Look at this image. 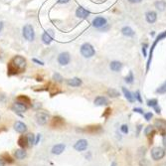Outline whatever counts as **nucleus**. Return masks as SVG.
<instances>
[{
  "instance_id": "nucleus-45",
  "label": "nucleus",
  "mask_w": 166,
  "mask_h": 166,
  "mask_svg": "<svg viewBox=\"0 0 166 166\" xmlns=\"http://www.w3.org/2000/svg\"><path fill=\"white\" fill-rule=\"evenodd\" d=\"M110 112H111V110H110V108H107V110L106 111V112H105V113H103V116L107 117V115H108V113H110Z\"/></svg>"
},
{
  "instance_id": "nucleus-41",
  "label": "nucleus",
  "mask_w": 166,
  "mask_h": 166,
  "mask_svg": "<svg viewBox=\"0 0 166 166\" xmlns=\"http://www.w3.org/2000/svg\"><path fill=\"white\" fill-rule=\"evenodd\" d=\"M135 94H136L135 97H136V98H137V101H138L139 103H142V99H141V97H140V93H139L138 91H137Z\"/></svg>"
},
{
  "instance_id": "nucleus-13",
  "label": "nucleus",
  "mask_w": 166,
  "mask_h": 166,
  "mask_svg": "<svg viewBox=\"0 0 166 166\" xmlns=\"http://www.w3.org/2000/svg\"><path fill=\"white\" fill-rule=\"evenodd\" d=\"M107 25V19L103 16H97L93 20V26L97 29H102Z\"/></svg>"
},
{
  "instance_id": "nucleus-22",
  "label": "nucleus",
  "mask_w": 166,
  "mask_h": 166,
  "mask_svg": "<svg viewBox=\"0 0 166 166\" xmlns=\"http://www.w3.org/2000/svg\"><path fill=\"white\" fill-rule=\"evenodd\" d=\"M16 102L22 103H25V105H27V106H31V105H32L31 98H30L29 97H28V96H25V94H20V96H18Z\"/></svg>"
},
{
  "instance_id": "nucleus-11",
  "label": "nucleus",
  "mask_w": 166,
  "mask_h": 166,
  "mask_svg": "<svg viewBox=\"0 0 166 166\" xmlns=\"http://www.w3.org/2000/svg\"><path fill=\"white\" fill-rule=\"evenodd\" d=\"M11 110L14 112H17V113H23V112H26L28 110H29V106L25 105V103H19V102H15L11 106Z\"/></svg>"
},
{
  "instance_id": "nucleus-39",
  "label": "nucleus",
  "mask_w": 166,
  "mask_h": 166,
  "mask_svg": "<svg viewBox=\"0 0 166 166\" xmlns=\"http://www.w3.org/2000/svg\"><path fill=\"white\" fill-rule=\"evenodd\" d=\"M41 139V134L40 133H38L35 135V145H37L38 143H39V141Z\"/></svg>"
},
{
  "instance_id": "nucleus-32",
  "label": "nucleus",
  "mask_w": 166,
  "mask_h": 166,
  "mask_svg": "<svg viewBox=\"0 0 166 166\" xmlns=\"http://www.w3.org/2000/svg\"><path fill=\"white\" fill-rule=\"evenodd\" d=\"M156 93L157 94H165L166 93V81L157 90H156Z\"/></svg>"
},
{
  "instance_id": "nucleus-21",
  "label": "nucleus",
  "mask_w": 166,
  "mask_h": 166,
  "mask_svg": "<svg viewBox=\"0 0 166 166\" xmlns=\"http://www.w3.org/2000/svg\"><path fill=\"white\" fill-rule=\"evenodd\" d=\"M0 158H1L5 164H13L15 162V158L12 155H10L8 152H3L0 154Z\"/></svg>"
},
{
  "instance_id": "nucleus-14",
  "label": "nucleus",
  "mask_w": 166,
  "mask_h": 166,
  "mask_svg": "<svg viewBox=\"0 0 166 166\" xmlns=\"http://www.w3.org/2000/svg\"><path fill=\"white\" fill-rule=\"evenodd\" d=\"M17 144L20 148H23V149H27L28 147H30L29 146V142H28V137H27V134H22L18 137V140H17Z\"/></svg>"
},
{
  "instance_id": "nucleus-19",
  "label": "nucleus",
  "mask_w": 166,
  "mask_h": 166,
  "mask_svg": "<svg viewBox=\"0 0 166 166\" xmlns=\"http://www.w3.org/2000/svg\"><path fill=\"white\" fill-rule=\"evenodd\" d=\"M66 84L68 85L69 87H72V88H77L82 86V80L79 79V78H72V79H68L66 81Z\"/></svg>"
},
{
  "instance_id": "nucleus-18",
  "label": "nucleus",
  "mask_w": 166,
  "mask_h": 166,
  "mask_svg": "<svg viewBox=\"0 0 166 166\" xmlns=\"http://www.w3.org/2000/svg\"><path fill=\"white\" fill-rule=\"evenodd\" d=\"M89 15H90V11H88L84 7H79L76 10V16L80 19H86L89 17Z\"/></svg>"
},
{
  "instance_id": "nucleus-34",
  "label": "nucleus",
  "mask_w": 166,
  "mask_h": 166,
  "mask_svg": "<svg viewBox=\"0 0 166 166\" xmlns=\"http://www.w3.org/2000/svg\"><path fill=\"white\" fill-rule=\"evenodd\" d=\"M125 82H126L127 84H132V83H133V74H132L131 72H130L129 75L125 78Z\"/></svg>"
},
{
  "instance_id": "nucleus-8",
  "label": "nucleus",
  "mask_w": 166,
  "mask_h": 166,
  "mask_svg": "<svg viewBox=\"0 0 166 166\" xmlns=\"http://www.w3.org/2000/svg\"><path fill=\"white\" fill-rule=\"evenodd\" d=\"M54 38H55L54 31L52 29H48V30L44 31V33L42 34L41 39H42V42H43L45 45H50L52 42H53Z\"/></svg>"
},
{
  "instance_id": "nucleus-4",
  "label": "nucleus",
  "mask_w": 166,
  "mask_h": 166,
  "mask_svg": "<svg viewBox=\"0 0 166 166\" xmlns=\"http://www.w3.org/2000/svg\"><path fill=\"white\" fill-rule=\"evenodd\" d=\"M80 51L82 56H84L85 58H92L96 54V50H94V48L90 43H84L81 46Z\"/></svg>"
},
{
  "instance_id": "nucleus-15",
  "label": "nucleus",
  "mask_w": 166,
  "mask_h": 166,
  "mask_svg": "<svg viewBox=\"0 0 166 166\" xmlns=\"http://www.w3.org/2000/svg\"><path fill=\"white\" fill-rule=\"evenodd\" d=\"M14 158L17 159V160H24L27 157V151L26 149H23V148H17L14 150Z\"/></svg>"
},
{
  "instance_id": "nucleus-10",
  "label": "nucleus",
  "mask_w": 166,
  "mask_h": 166,
  "mask_svg": "<svg viewBox=\"0 0 166 166\" xmlns=\"http://www.w3.org/2000/svg\"><path fill=\"white\" fill-rule=\"evenodd\" d=\"M13 129L16 132H18V133H20V134H25L26 132L28 131L27 124L23 122V121H21V120H16L15 122H14Z\"/></svg>"
},
{
  "instance_id": "nucleus-6",
  "label": "nucleus",
  "mask_w": 166,
  "mask_h": 166,
  "mask_svg": "<svg viewBox=\"0 0 166 166\" xmlns=\"http://www.w3.org/2000/svg\"><path fill=\"white\" fill-rule=\"evenodd\" d=\"M50 126L52 129H62V127H64L65 126L64 117H62L60 116H54L53 117H51Z\"/></svg>"
},
{
  "instance_id": "nucleus-20",
  "label": "nucleus",
  "mask_w": 166,
  "mask_h": 166,
  "mask_svg": "<svg viewBox=\"0 0 166 166\" xmlns=\"http://www.w3.org/2000/svg\"><path fill=\"white\" fill-rule=\"evenodd\" d=\"M94 106H97V107H102V106L108 105V103H110V102H108V99L106 97L98 96V97H97L96 98H94Z\"/></svg>"
},
{
  "instance_id": "nucleus-17",
  "label": "nucleus",
  "mask_w": 166,
  "mask_h": 166,
  "mask_svg": "<svg viewBox=\"0 0 166 166\" xmlns=\"http://www.w3.org/2000/svg\"><path fill=\"white\" fill-rule=\"evenodd\" d=\"M166 37V31L164 32V33H162V34H160L157 38H156V40H155V42L153 43V45H152V47L150 48V56H149V59H148V63H147V68H146V70H148L149 69V66H150V62H151V58H152V54H153V50H154V48H155V46H156V44H157V42L158 41H160L161 39H163V38H165Z\"/></svg>"
},
{
  "instance_id": "nucleus-31",
  "label": "nucleus",
  "mask_w": 166,
  "mask_h": 166,
  "mask_svg": "<svg viewBox=\"0 0 166 166\" xmlns=\"http://www.w3.org/2000/svg\"><path fill=\"white\" fill-rule=\"evenodd\" d=\"M155 7L158 9V10L160 11H163L164 10V8L166 7V3L164 1H158V2H156L155 3Z\"/></svg>"
},
{
  "instance_id": "nucleus-5",
  "label": "nucleus",
  "mask_w": 166,
  "mask_h": 166,
  "mask_svg": "<svg viewBox=\"0 0 166 166\" xmlns=\"http://www.w3.org/2000/svg\"><path fill=\"white\" fill-rule=\"evenodd\" d=\"M77 131L86 132V133H90V134H99L103 132V129L99 124H93V125H88L82 129H77Z\"/></svg>"
},
{
  "instance_id": "nucleus-2",
  "label": "nucleus",
  "mask_w": 166,
  "mask_h": 166,
  "mask_svg": "<svg viewBox=\"0 0 166 166\" xmlns=\"http://www.w3.org/2000/svg\"><path fill=\"white\" fill-rule=\"evenodd\" d=\"M22 35L24 37V39H26L29 42H33L35 40V30L34 27L31 24H26L23 26L22 28Z\"/></svg>"
},
{
  "instance_id": "nucleus-33",
  "label": "nucleus",
  "mask_w": 166,
  "mask_h": 166,
  "mask_svg": "<svg viewBox=\"0 0 166 166\" xmlns=\"http://www.w3.org/2000/svg\"><path fill=\"white\" fill-rule=\"evenodd\" d=\"M158 105V101L156 98H152V99H149V101H147V106L148 107H157Z\"/></svg>"
},
{
  "instance_id": "nucleus-7",
  "label": "nucleus",
  "mask_w": 166,
  "mask_h": 166,
  "mask_svg": "<svg viewBox=\"0 0 166 166\" xmlns=\"http://www.w3.org/2000/svg\"><path fill=\"white\" fill-rule=\"evenodd\" d=\"M165 156V149L160 147V146H155L152 149H151V157L153 160L157 161L162 159Z\"/></svg>"
},
{
  "instance_id": "nucleus-25",
  "label": "nucleus",
  "mask_w": 166,
  "mask_h": 166,
  "mask_svg": "<svg viewBox=\"0 0 166 166\" xmlns=\"http://www.w3.org/2000/svg\"><path fill=\"white\" fill-rule=\"evenodd\" d=\"M156 19H157V15H156V13L154 11H149L146 13V20L149 23H154L156 21Z\"/></svg>"
},
{
  "instance_id": "nucleus-27",
  "label": "nucleus",
  "mask_w": 166,
  "mask_h": 166,
  "mask_svg": "<svg viewBox=\"0 0 166 166\" xmlns=\"http://www.w3.org/2000/svg\"><path fill=\"white\" fill-rule=\"evenodd\" d=\"M52 80L56 83H63L64 82V78L62 77V75L59 73H54L53 77H52Z\"/></svg>"
},
{
  "instance_id": "nucleus-28",
  "label": "nucleus",
  "mask_w": 166,
  "mask_h": 166,
  "mask_svg": "<svg viewBox=\"0 0 166 166\" xmlns=\"http://www.w3.org/2000/svg\"><path fill=\"white\" fill-rule=\"evenodd\" d=\"M107 94L111 98H117V97H120V93H118L116 90H115V89L107 90Z\"/></svg>"
},
{
  "instance_id": "nucleus-48",
  "label": "nucleus",
  "mask_w": 166,
  "mask_h": 166,
  "mask_svg": "<svg viewBox=\"0 0 166 166\" xmlns=\"http://www.w3.org/2000/svg\"><path fill=\"white\" fill-rule=\"evenodd\" d=\"M154 110H155V111L157 112V113H160V112H161V111H161V110H160V107H154Z\"/></svg>"
},
{
  "instance_id": "nucleus-9",
  "label": "nucleus",
  "mask_w": 166,
  "mask_h": 166,
  "mask_svg": "<svg viewBox=\"0 0 166 166\" xmlns=\"http://www.w3.org/2000/svg\"><path fill=\"white\" fill-rule=\"evenodd\" d=\"M57 61L61 66H67L70 64L71 62V55L69 52H62L58 55V58H57Z\"/></svg>"
},
{
  "instance_id": "nucleus-23",
  "label": "nucleus",
  "mask_w": 166,
  "mask_h": 166,
  "mask_svg": "<svg viewBox=\"0 0 166 166\" xmlns=\"http://www.w3.org/2000/svg\"><path fill=\"white\" fill-rule=\"evenodd\" d=\"M110 67H111V70L113 71V72H118V71H120V69L122 67V64L120 63V62L113 61L111 63Z\"/></svg>"
},
{
  "instance_id": "nucleus-26",
  "label": "nucleus",
  "mask_w": 166,
  "mask_h": 166,
  "mask_svg": "<svg viewBox=\"0 0 166 166\" xmlns=\"http://www.w3.org/2000/svg\"><path fill=\"white\" fill-rule=\"evenodd\" d=\"M121 33L124 36H127V37H132V36L134 35V31L132 30L130 27H129V26L123 27L122 29H121Z\"/></svg>"
},
{
  "instance_id": "nucleus-43",
  "label": "nucleus",
  "mask_w": 166,
  "mask_h": 166,
  "mask_svg": "<svg viewBox=\"0 0 166 166\" xmlns=\"http://www.w3.org/2000/svg\"><path fill=\"white\" fill-rule=\"evenodd\" d=\"M70 1V0H57V3H59V4H66V3H68Z\"/></svg>"
},
{
  "instance_id": "nucleus-49",
  "label": "nucleus",
  "mask_w": 166,
  "mask_h": 166,
  "mask_svg": "<svg viewBox=\"0 0 166 166\" xmlns=\"http://www.w3.org/2000/svg\"><path fill=\"white\" fill-rule=\"evenodd\" d=\"M6 164L5 163H4V161L1 159V158H0V166H5Z\"/></svg>"
},
{
  "instance_id": "nucleus-12",
  "label": "nucleus",
  "mask_w": 166,
  "mask_h": 166,
  "mask_svg": "<svg viewBox=\"0 0 166 166\" xmlns=\"http://www.w3.org/2000/svg\"><path fill=\"white\" fill-rule=\"evenodd\" d=\"M88 146H89L88 140L85 138H82V139H79L74 144V149L76 151H78V152H83V151H86L88 149Z\"/></svg>"
},
{
  "instance_id": "nucleus-30",
  "label": "nucleus",
  "mask_w": 166,
  "mask_h": 166,
  "mask_svg": "<svg viewBox=\"0 0 166 166\" xmlns=\"http://www.w3.org/2000/svg\"><path fill=\"white\" fill-rule=\"evenodd\" d=\"M27 137H28V142H29V146L35 145V134L33 133H28L27 134Z\"/></svg>"
},
{
  "instance_id": "nucleus-37",
  "label": "nucleus",
  "mask_w": 166,
  "mask_h": 166,
  "mask_svg": "<svg viewBox=\"0 0 166 166\" xmlns=\"http://www.w3.org/2000/svg\"><path fill=\"white\" fill-rule=\"evenodd\" d=\"M152 116H153L152 112H146V113H144V117H145V120H147V121H149L151 118H152Z\"/></svg>"
},
{
  "instance_id": "nucleus-47",
  "label": "nucleus",
  "mask_w": 166,
  "mask_h": 166,
  "mask_svg": "<svg viewBox=\"0 0 166 166\" xmlns=\"http://www.w3.org/2000/svg\"><path fill=\"white\" fill-rule=\"evenodd\" d=\"M129 1L130 3H139V2H141V0H129Z\"/></svg>"
},
{
  "instance_id": "nucleus-44",
  "label": "nucleus",
  "mask_w": 166,
  "mask_h": 166,
  "mask_svg": "<svg viewBox=\"0 0 166 166\" xmlns=\"http://www.w3.org/2000/svg\"><path fill=\"white\" fill-rule=\"evenodd\" d=\"M162 143H163V146L166 148V133L163 134V137H162Z\"/></svg>"
},
{
  "instance_id": "nucleus-50",
  "label": "nucleus",
  "mask_w": 166,
  "mask_h": 166,
  "mask_svg": "<svg viewBox=\"0 0 166 166\" xmlns=\"http://www.w3.org/2000/svg\"><path fill=\"white\" fill-rule=\"evenodd\" d=\"M2 29H3V22L0 21V32L2 31Z\"/></svg>"
},
{
  "instance_id": "nucleus-36",
  "label": "nucleus",
  "mask_w": 166,
  "mask_h": 166,
  "mask_svg": "<svg viewBox=\"0 0 166 166\" xmlns=\"http://www.w3.org/2000/svg\"><path fill=\"white\" fill-rule=\"evenodd\" d=\"M120 130H121V132H123V133H129V126H127L126 124H122L121 126H120Z\"/></svg>"
},
{
  "instance_id": "nucleus-51",
  "label": "nucleus",
  "mask_w": 166,
  "mask_h": 166,
  "mask_svg": "<svg viewBox=\"0 0 166 166\" xmlns=\"http://www.w3.org/2000/svg\"><path fill=\"white\" fill-rule=\"evenodd\" d=\"M111 166H117V164H116V162H115V161H113V162L111 164Z\"/></svg>"
},
{
  "instance_id": "nucleus-3",
  "label": "nucleus",
  "mask_w": 166,
  "mask_h": 166,
  "mask_svg": "<svg viewBox=\"0 0 166 166\" xmlns=\"http://www.w3.org/2000/svg\"><path fill=\"white\" fill-rule=\"evenodd\" d=\"M51 120L50 115L45 111H38L35 115V120L39 125H46Z\"/></svg>"
},
{
  "instance_id": "nucleus-29",
  "label": "nucleus",
  "mask_w": 166,
  "mask_h": 166,
  "mask_svg": "<svg viewBox=\"0 0 166 166\" xmlns=\"http://www.w3.org/2000/svg\"><path fill=\"white\" fill-rule=\"evenodd\" d=\"M155 125L158 127V129H166V121L163 120H156L155 121Z\"/></svg>"
},
{
  "instance_id": "nucleus-35",
  "label": "nucleus",
  "mask_w": 166,
  "mask_h": 166,
  "mask_svg": "<svg viewBox=\"0 0 166 166\" xmlns=\"http://www.w3.org/2000/svg\"><path fill=\"white\" fill-rule=\"evenodd\" d=\"M153 130H154V127H153L152 125H148V126L145 129L144 133H145V135H149L151 132H153Z\"/></svg>"
},
{
  "instance_id": "nucleus-16",
  "label": "nucleus",
  "mask_w": 166,
  "mask_h": 166,
  "mask_svg": "<svg viewBox=\"0 0 166 166\" xmlns=\"http://www.w3.org/2000/svg\"><path fill=\"white\" fill-rule=\"evenodd\" d=\"M65 149H66V145L64 143H58V144H55L53 147H52L51 152L54 155H61L65 151Z\"/></svg>"
},
{
  "instance_id": "nucleus-24",
  "label": "nucleus",
  "mask_w": 166,
  "mask_h": 166,
  "mask_svg": "<svg viewBox=\"0 0 166 166\" xmlns=\"http://www.w3.org/2000/svg\"><path fill=\"white\" fill-rule=\"evenodd\" d=\"M122 92H123V94H124V97L126 98V99H127V101H129V103H133V102L135 101L134 97L132 96V94H131L126 88L122 87Z\"/></svg>"
},
{
  "instance_id": "nucleus-46",
  "label": "nucleus",
  "mask_w": 166,
  "mask_h": 166,
  "mask_svg": "<svg viewBox=\"0 0 166 166\" xmlns=\"http://www.w3.org/2000/svg\"><path fill=\"white\" fill-rule=\"evenodd\" d=\"M146 47H147V45L144 44V45H143V48H142V52H143V56H144V57L146 56V51H145V48H146Z\"/></svg>"
},
{
  "instance_id": "nucleus-42",
  "label": "nucleus",
  "mask_w": 166,
  "mask_h": 166,
  "mask_svg": "<svg viewBox=\"0 0 166 166\" xmlns=\"http://www.w3.org/2000/svg\"><path fill=\"white\" fill-rule=\"evenodd\" d=\"M133 111H134L135 112H138V113H140V115H144V112H143V111L141 110V108H137V107H135Z\"/></svg>"
},
{
  "instance_id": "nucleus-40",
  "label": "nucleus",
  "mask_w": 166,
  "mask_h": 166,
  "mask_svg": "<svg viewBox=\"0 0 166 166\" xmlns=\"http://www.w3.org/2000/svg\"><path fill=\"white\" fill-rule=\"evenodd\" d=\"M32 61L34 62V63H36L37 65H41V66H43L44 65V63L42 61H40V60H38V59H36V58H34V59H32Z\"/></svg>"
},
{
  "instance_id": "nucleus-1",
  "label": "nucleus",
  "mask_w": 166,
  "mask_h": 166,
  "mask_svg": "<svg viewBox=\"0 0 166 166\" xmlns=\"http://www.w3.org/2000/svg\"><path fill=\"white\" fill-rule=\"evenodd\" d=\"M27 62L24 57L17 55L13 57L12 60L9 62L7 66V74L8 76H16L20 73H23L26 69Z\"/></svg>"
},
{
  "instance_id": "nucleus-38",
  "label": "nucleus",
  "mask_w": 166,
  "mask_h": 166,
  "mask_svg": "<svg viewBox=\"0 0 166 166\" xmlns=\"http://www.w3.org/2000/svg\"><path fill=\"white\" fill-rule=\"evenodd\" d=\"M149 164V162L146 159H141L140 161H139V165L140 166H147Z\"/></svg>"
}]
</instances>
